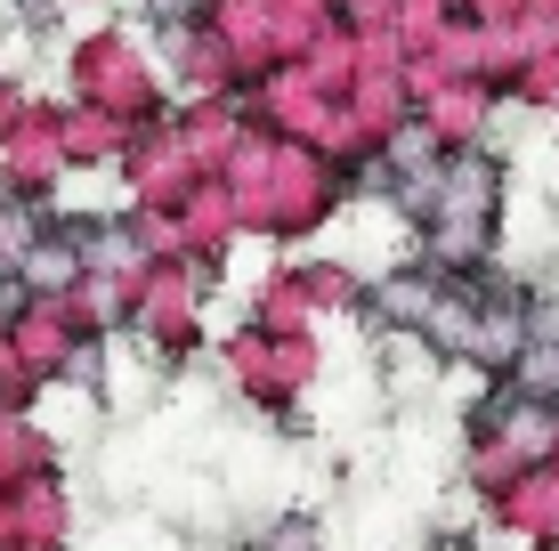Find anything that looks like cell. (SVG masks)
Instances as JSON below:
<instances>
[{"mask_svg":"<svg viewBox=\"0 0 559 551\" xmlns=\"http://www.w3.org/2000/svg\"><path fill=\"white\" fill-rule=\"evenodd\" d=\"M66 268H73V252H66V243H49V252H33V276H41V284H57Z\"/></svg>","mask_w":559,"mask_h":551,"instance_id":"6da1fadb","label":"cell"}]
</instances>
